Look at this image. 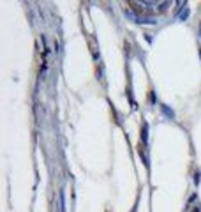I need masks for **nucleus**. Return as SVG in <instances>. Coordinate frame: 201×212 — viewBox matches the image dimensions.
<instances>
[{
  "label": "nucleus",
  "instance_id": "obj_1",
  "mask_svg": "<svg viewBox=\"0 0 201 212\" xmlns=\"http://www.w3.org/2000/svg\"><path fill=\"white\" fill-rule=\"evenodd\" d=\"M196 21H198V39H199V48H201V11L196 18Z\"/></svg>",
  "mask_w": 201,
  "mask_h": 212
}]
</instances>
